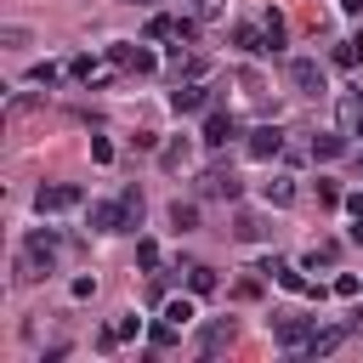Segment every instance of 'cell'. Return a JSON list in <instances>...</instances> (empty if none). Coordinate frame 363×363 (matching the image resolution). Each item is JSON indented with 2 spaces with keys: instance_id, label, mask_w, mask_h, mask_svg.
<instances>
[{
  "instance_id": "obj_37",
  "label": "cell",
  "mask_w": 363,
  "mask_h": 363,
  "mask_svg": "<svg viewBox=\"0 0 363 363\" xmlns=\"http://www.w3.org/2000/svg\"><path fill=\"white\" fill-rule=\"evenodd\" d=\"M176 62H182V57H176ZM182 74H187V79H204V57H187V62H182Z\"/></svg>"
},
{
  "instance_id": "obj_12",
  "label": "cell",
  "mask_w": 363,
  "mask_h": 363,
  "mask_svg": "<svg viewBox=\"0 0 363 363\" xmlns=\"http://www.w3.org/2000/svg\"><path fill=\"white\" fill-rule=\"evenodd\" d=\"M233 136H238V119H233V113H216V108H210V113H204V142H210V147H227Z\"/></svg>"
},
{
  "instance_id": "obj_10",
  "label": "cell",
  "mask_w": 363,
  "mask_h": 363,
  "mask_svg": "<svg viewBox=\"0 0 363 363\" xmlns=\"http://www.w3.org/2000/svg\"><path fill=\"white\" fill-rule=\"evenodd\" d=\"M199 193H204V199H238V176H233L227 164H210V170L199 176Z\"/></svg>"
},
{
  "instance_id": "obj_30",
  "label": "cell",
  "mask_w": 363,
  "mask_h": 363,
  "mask_svg": "<svg viewBox=\"0 0 363 363\" xmlns=\"http://www.w3.org/2000/svg\"><path fill=\"white\" fill-rule=\"evenodd\" d=\"M28 79H34V85H57V79H62V68H57V62H34V68H28Z\"/></svg>"
},
{
  "instance_id": "obj_33",
  "label": "cell",
  "mask_w": 363,
  "mask_h": 363,
  "mask_svg": "<svg viewBox=\"0 0 363 363\" xmlns=\"http://www.w3.org/2000/svg\"><path fill=\"white\" fill-rule=\"evenodd\" d=\"M91 159L108 164V159H113V142H108V136H91Z\"/></svg>"
},
{
  "instance_id": "obj_31",
  "label": "cell",
  "mask_w": 363,
  "mask_h": 363,
  "mask_svg": "<svg viewBox=\"0 0 363 363\" xmlns=\"http://www.w3.org/2000/svg\"><path fill=\"white\" fill-rule=\"evenodd\" d=\"M68 74H74V79H96V57H74Z\"/></svg>"
},
{
  "instance_id": "obj_15",
  "label": "cell",
  "mask_w": 363,
  "mask_h": 363,
  "mask_svg": "<svg viewBox=\"0 0 363 363\" xmlns=\"http://www.w3.org/2000/svg\"><path fill=\"white\" fill-rule=\"evenodd\" d=\"M340 153H346V136H340V130L312 136V159H318V164H329V159H340Z\"/></svg>"
},
{
  "instance_id": "obj_1",
  "label": "cell",
  "mask_w": 363,
  "mask_h": 363,
  "mask_svg": "<svg viewBox=\"0 0 363 363\" xmlns=\"http://www.w3.org/2000/svg\"><path fill=\"white\" fill-rule=\"evenodd\" d=\"M51 261H57V238H51L45 227H34V233L23 238V255H17V284H40V278L51 272Z\"/></svg>"
},
{
  "instance_id": "obj_14",
  "label": "cell",
  "mask_w": 363,
  "mask_h": 363,
  "mask_svg": "<svg viewBox=\"0 0 363 363\" xmlns=\"http://www.w3.org/2000/svg\"><path fill=\"white\" fill-rule=\"evenodd\" d=\"M261 199H267L272 210H284V204H295V176H272V182H261Z\"/></svg>"
},
{
  "instance_id": "obj_9",
  "label": "cell",
  "mask_w": 363,
  "mask_h": 363,
  "mask_svg": "<svg viewBox=\"0 0 363 363\" xmlns=\"http://www.w3.org/2000/svg\"><path fill=\"white\" fill-rule=\"evenodd\" d=\"M170 108H176V113H210V85H204V79H187V85H176Z\"/></svg>"
},
{
  "instance_id": "obj_22",
  "label": "cell",
  "mask_w": 363,
  "mask_h": 363,
  "mask_svg": "<svg viewBox=\"0 0 363 363\" xmlns=\"http://www.w3.org/2000/svg\"><path fill=\"white\" fill-rule=\"evenodd\" d=\"M119 199H125V216H130V233H136V227H142V210H147V199H142L136 187H125Z\"/></svg>"
},
{
  "instance_id": "obj_7",
  "label": "cell",
  "mask_w": 363,
  "mask_h": 363,
  "mask_svg": "<svg viewBox=\"0 0 363 363\" xmlns=\"http://www.w3.org/2000/svg\"><path fill=\"white\" fill-rule=\"evenodd\" d=\"M244 153H250V159H261V164H267V159H278V153H284V130H278V125H255V130H250V142H244Z\"/></svg>"
},
{
  "instance_id": "obj_34",
  "label": "cell",
  "mask_w": 363,
  "mask_h": 363,
  "mask_svg": "<svg viewBox=\"0 0 363 363\" xmlns=\"http://www.w3.org/2000/svg\"><path fill=\"white\" fill-rule=\"evenodd\" d=\"M68 295H74V301H91V295H96V278H74Z\"/></svg>"
},
{
  "instance_id": "obj_5",
  "label": "cell",
  "mask_w": 363,
  "mask_h": 363,
  "mask_svg": "<svg viewBox=\"0 0 363 363\" xmlns=\"http://www.w3.org/2000/svg\"><path fill=\"white\" fill-rule=\"evenodd\" d=\"M91 227H96V233H130L125 199H96V204H91Z\"/></svg>"
},
{
  "instance_id": "obj_23",
  "label": "cell",
  "mask_w": 363,
  "mask_h": 363,
  "mask_svg": "<svg viewBox=\"0 0 363 363\" xmlns=\"http://www.w3.org/2000/svg\"><path fill=\"white\" fill-rule=\"evenodd\" d=\"M136 267L142 272H159V244L153 238H136Z\"/></svg>"
},
{
  "instance_id": "obj_2",
  "label": "cell",
  "mask_w": 363,
  "mask_h": 363,
  "mask_svg": "<svg viewBox=\"0 0 363 363\" xmlns=\"http://www.w3.org/2000/svg\"><path fill=\"white\" fill-rule=\"evenodd\" d=\"M85 193L74 187V182H40V193H34V210L40 216H62V210H74Z\"/></svg>"
},
{
  "instance_id": "obj_19",
  "label": "cell",
  "mask_w": 363,
  "mask_h": 363,
  "mask_svg": "<svg viewBox=\"0 0 363 363\" xmlns=\"http://www.w3.org/2000/svg\"><path fill=\"white\" fill-rule=\"evenodd\" d=\"M176 34H182V17H164V11H159V17L147 23V40H176Z\"/></svg>"
},
{
  "instance_id": "obj_24",
  "label": "cell",
  "mask_w": 363,
  "mask_h": 363,
  "mask_svg": "<svg viewBox=\"0 0 363 363\" xmlns=\"http://www.w3.org/2000/svg\"><path fill=\"white\" fill-rule=\"evenodd\" d=\"M164 318H170V323H182V329H187V323H193V318H199V312H193V301H187V295H182V301H164Z\"/></svg>"
},
{
  "instance_id": "obj_40",
  "label": "cell",
  "mask_w": 363,
  "mask_h": 363,
  "mask_svg": "<svg viewBox=\"0 0 363 363\" xmlns=\"http://www.w3.org/2000/svg\"><path fill=\"white\" fill-rule=\"evenodd\" d=\"M340 11H346V17H357V11H363V0H340Z\"/></svg>"
},
{
  "instance_id": "obj_16",
  "label": "cell",
  "mask_w": 363,
  "mask_h": 363,
  "mask_svg": "<svg viewBox=\"0 0 363 363\" xmlns=\"http://www.w3.org/2000/svg\"><path fill=\"white\" fill-rule=\"evenodd\" d=\"M261 233H267V221H261L255 210H238V216H233V238H244V244H255Z\"/></svg>"
},
{
  "instance_id": "obj_28",
  "label": "cell",
  "mask_w": 363,
  "mask_h": 363,
  "mask_svg": "<svg viewBox=\"0 0 363 363\" xmlns=\"http://www.w3.org/2000/svg\"><path fill=\"white\" fill-rule=\"evenodd\" d=\"M335 255H340V244H312L306 250V267H335Z\"/></svg>"
},
{
  "instance_id": "obj_21",
  "label": "cell",
  "mask_w": 363,
  "mask_h": 363,
  "mask_svg": "<svg viewBox=\"0 0 363 363\" xmlns=\"http://www.w3.org/2000/svg\"><path fill=\"white\" fill-rule=\"evenodd\" d=\"M187 289L193 295H216V272L210 267H187Z\"/></svg>"
},
{
  "instance_id": "obj_29",
  "label": "cell",
  "mask_w": 363,
  "mask_h": 363,
  "mask_svg": "<svg viewBox=\"0 0 363 363\" xmlns=\"http://www.w3.org/2000/svg\"><path fill=\"white\" fill-rule=\"evenodd\" d=\"M108 329H113V340H136V335H142V318H136V312H125V318H119V323H108Z\"/></svg>"
},
{
  "instance_id": "obj_39",
  "label": "cell",
  "mask_w": 363,
  "mask_h": 363,
  "mask_svg": "<svg viewBox=\"0 0 363 363\" xmlns=\"http://www.w3.org/2000/svg\"><path fill=\"white\" fill-rule=\"evenodd\" d=\"M346 329H352V335L363 340V306H352V312H346Z\"/></svg>"
},
{
  "instance_id": "obj_32",
  "label": "cell",
  "mask_w": 363,
  "mask_h": 363,
  "mask_svg": "<svg viewBox=\"0 0 363 363\" xmlns=\"http://www.w3.org/2000/svg\"><path fill=\"white\" fill-rule=\"evenodd\" d=\"M238 85H244V91H250V96H261V91H267V79H261V74H255V68H244V74H238Z\"/></svg>"
},
{
  "instance_id": "obj_35",
  "label": "cell",
  "mask_w": 363,
  "mask_h": 363,
  "mask_svg": "<svg viewBox=\"0 0 363 363\" xmlns=\"http://www.w3.org/2000/svg\"><path fill=\"white\" fill-rule=\"evenodd\" d=\"M335 295L352 301V295H357V272H340V278H335Z\"/></svg>"
},
{
  "instance_id": "obj_20",
  "label": "cell",
  "mask_w": 363,
  "mask_h": 363,
  "mask_svg": "<svg viewBox=\"0 0 363 363\" xmlns=\"http://www.w3.org/2000/svg\"><path fill=\"white\" fill-rule=\"evenodd\" d=\"M159 164H164V170H182V164H187V142H182V136L164 142V147H159Z\"/></svg>"
},
{
  "instance_id": "obj_11",
  "label": "cell",
  "mask_w": 363,
  "mask_h": 363,
  "mask_svg": "<svg viewBox=\"0 0 363 363\" xmlns=\"http://www.w3.org/2000/svg\"><path fill=\"white\" fill-rule=\"evenodd\" d=\"M233 45H238L244 57H261V51H272V40H267V28H261V23H238V28H233Z\"/></svg>"
},
{
  "instance_id": "obj_25",
  "label": "cell",
  "mask_w": 363,
  "mask_h": 363,
  "mask_svg": "<svg viewBox=\"0 0 363 363\" xmlns=\"http://www.w3.org/2000/svg\"><path fill=\"white\" fill-rule=\"evenodd\" d=\"M147 340H153V346H176V340H182V323H170V318H164V323H153V329H147Z\"/></svg>"
},
{
  "instance_id": "obj_8",
  "label": "cell",
  "mask_w": 363,
  "mask_h": 363,
  "mask_svg": "<svg viewBox=\"0 0 363 363\" xmlns=\"http://www.w3.org/2000/svg\"><path fill=\"white\" fill-rule=\"evenodd\" d=\"M233 335H238V323H233V318H210V323H204V335H199V357L227 352V346H233Z\"/></svg>"
},
{
  "instance_id": "obj_6",
  "label": "cell",
  "mask_w": 363,
  "mask_h": 363,
  "mask_svg": "<svg viewBox=\"0 0 363 363\" xmlns=\"http://www.w3.org/2000/svg\"><path fill=\"white\" fill-rule=\"evenodd\" d=\"M312 329H318V318H278V323H272V340H278L284 352H301V346L312 340Z\"/></svg>"
},
{
  "instance_id": "obj_13",
  "label": "cell",
  "mask_w": 363,
  "mask_h": 363,
  "mask_svg": "<svg viewBox=\"0 0 363 363\" xmlns=\"http://www.w3.org/2000/svg\"><path fill=\"white\" fill-rule=\"evenodd\" d=\"M346 335H352L346 323H340V329H312V340L301 346V357H329V352H335V346H340Z\"/></svg>"
},
{
  "instance_id": "obj_26",
  "label": "cell",
  "mask_w": 363,
  "mask_h": 363,
  "mask_svg": "<svg viewBox=\"0 0 363 363\" xmlns=\"http://www.w3.org/2000/svg\"><path fill=\"white\" fill-rule=\"evenodd\" d=\"M193 17L199 23H221L227 17V0H193Z\"/></svg>"
},
{
  "instance_id": "obj_4",
  "label": "cell",
  "mask_w": 363,
  "mask_h": 363,
  "mask_svg": "<svg viewBox=\"0 0 363 363\" xmlns=\"http://www.w3.org/2000/svg\"><path fill=\"white\" fill-rule=\"evenodd\" d=\"M289 85H295L301 96H323V91H329V79H323V68H318L312 57H295V62H289Z\"/></svg>"
},
{
  "instance_id": "obj_41",
  "label": "cell",
  "mask_w": 363,
  "mask_h": 363,
  "mask_svg": "<svg viewBox=\"0 0 363 363\" xmlns=\"http://www.w3.org/2000/svg\"><path fill=\"white\" fill-rule=\"evenodd\" d=\"M352 244H363V221H352Z\"/></svg>"
},
{
  "instance_id": "obj_38",
  "label": "cell",
  "mask_w": 363,
  "mask_h": 363,
  "mask_svg": "<svg viewBox=\"0 0 363 363\" xmlns=\"http://www.w3.org/2000/svg\"><path fill=\"white\" fill-rule=\"evenodd\" d=\"M340 204H346V216H352V221H363V193H346Z\"/></svg>"
},
{
  "instance_id": "obj_18",
  "label": "cell",
  "mask_w": 363,
  "mask_h": 363,
  "mask_svg": "<svg viewBox=\"0 0 363 363\" xmlns=\"http://www.w3.org/2000/svg\"><path fill=\"white\" fill-rule=\"evenodd\" d=\"M335 62H340V68H357V62H363V40H357V34H352V40H335Z\"/></svg>"
},
{
  "instance_id": "obj_17",
  "label": "cell",
  "mask_w": 363,
  "mask_h": 363,
  "mask_svg": "<svg viewBox=\"0 0 363 363\" xmlns=\"http://www.w3.org/2000/svg\"><path fill=\"white\" fill-rule=\"evenodd\" d=\"M170 227H176V233H193V227H199V204L176 199V204H170Z\"/></svg>"
},
{
  "instance_id": "obj_3",
  "label": "cell",
  "mask_w": 363,
  "mask_h": 363,
  "mask_svg": "<svg viewBox=\"0 0 363 363\" xmlns=\"http://www.w3.org/2000/svg\"><path fill=\"white\" fill-rule=\"evenodd\" d=\"M108 62L125 68V74H153V68H159V57H153L147 45H130V40H113V45H108Z\"/></svg>"
},
{
  "instance_id": "obj_36",
  "label": "cell",
  "mask_w": 363,
  "mask_h": 363,
  "mask_svg": "<svg viewBox=\"0 0 363 363\" xmlns=\"http://www.w3.org/2000/svg\"><path fill=\"white\" fill-rule=\"evenodd\" d=\"M340 199H346V193H340L335 182H318V204H340Z\"/></svg>"
},
{
  "instance_id": "obj_27",
  "label": "cell",
  "mask_w": 363,
  "mask_h": 363,
  "mask_svg": "<svg viewBox=\"0 0 363 363\" xmlns=\"http://www.w3.org/2000/svg\"><path fill=\"white\" fill-rule=\"evenodd\" d=\"M261 28H267L272 51H284V11H267V17H261Z\"/></svg>"
}]
</instances>
